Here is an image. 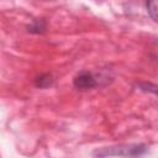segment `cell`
I'll return each instance as SVG.
<instances>
[{
	"mask_svg": "<svg viewBox=\"0 0 158 158\" xmlns=\"http://www.w3.org/2000/svg\"><path fill=\"white\" fill-rule=\"evenodd\" d=\"M147 9L151 17L156 21L157 20V0H147Z\"/></svg>",
	"mask_w": 158,
	"mask_h": 158,
	"instance_id": "3",
	"label": "cell"
},
{
	"mask_svg": "<svg viewBox=\"0 0 158 158\" xmlns=\"http://www.w3.org/2000/svg\"><path fill=\"white\" fill-rule=\"evenodd\" d=\"M51 81H52L51 75L46 74V75H42L41 78L37 79V85H38L40 88H44V86H48V85L51 84Z\"/></svg>",
	"mask_w": 158,
	"mask_h": 158,
	"instance_id": "4",
	"label": "cell"
},
{
	"mask_svg": "<svg viewBox=\"0 0 158 158\" xmlns=\"http://www.w3.org/2000/svg\"><path fill=\"white\" fill-rule=\"evenodd\" d=\"M146 152L144 146L142 144H120L110 148H102L94 152L96 157H107V156H120V157H136Z\"/></svg>",
	"mask_w": 158,
	"mask_h": 158,
	"instance_id": "1",
	"label": "cell"
},
{
	"mask_svg": "<svg viewBox=\"0 0 158 158\" xmlns=\"http://www.w3.org/2000/svg\"><path fill=\"white\" fill-rule=\"evenodd\" d=\"M96 84L95 78L89 72H81L74 78V86L79 90H88L94 88Z\"/></svg>",
	"mask_w": 158,
	"mask_h": 158,
	"instance_id": "2",
	"label": "cell"
}]
</instances>
